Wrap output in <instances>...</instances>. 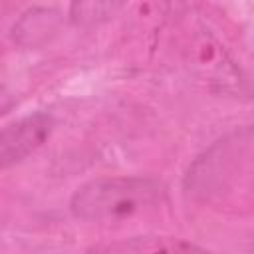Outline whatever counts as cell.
<instances>
[{
    "instance_id": "cell-3",
    "label": "cell",
    "mask_w": 254,
    "mask_h": 254,
    "mask_svg": "<svg viewBox=\"0 0 254 254\" xmlns=\"http://www.w3.org/2000/svg\"><path fill=\"white\" fill-rule=\"evenodd\" d=\"M54 117L46 111L30 113L0 127V171L22 163L36 153L54 131Z\"/></svg>"
},
{
    "instance_id": "cell-1",
    "label": "cell",
    "mask_w": 254,
    "mask_h": 254,
    "mask_svg": "<svg viewBox=\"0 0 254 254\" xmlns=\"http://www.w3.org/2000/svg\"><path fill=\"white\" fill-rule=\"evenodd\" d=\"M165 187L151 177H97L79 185L69 198L75 220L111 224L159 206Z\"/></svg>"
},
{
    "instance_id": "cell-5",
    "label": "cell",
    "mask_w": 254,
    "mask_h": 254,
    "mask_svg": "<svg viewBox=\"0 0 254 254\" xmlns=\"http://www.w3.org/2000/svg\"><path fill=\"white\" fill-rule=\"evenodd\" d=\"M125 6L127 0H71L67 20L75 28L89 30L113 20Z\"/></svg>"
},
{
    "instance_id": "cell-4",
    "label": "cell",
    "mask_w": 254,
    "mask_h": 254,
    "mask_svg": "<svg viewBox=\"0 0 254 254\" xmlns=\"http://www.w3.org/2000/svg\"><path fill=\"white\" fill-rule=\"evenodd\" d=\"M60 28V14L48 8H34L26 12L12 28V38L24 48H38L46 44Z\"/></svg>"
},
{
    "instance_id": "cell-7",
    "label": "cell",
    "mask_w": 254,
    "mask_h": 254,
    "mask_svg": "<svg viewBox=\"0 0 254 254\" xmlns=\"http://www.w3.org/2000/svg\"><path fill=\"white\" fill-rule=\"evenodd\" d=\"M16 103H18L16 95H14L8 87L0 85V117H4L8 111H12V107H14Z\"/></svg>"
},
{
    "instance_id": "cell-2",
    "label": "cell",
    "mask_w": 254,
    "mask_h": 254,
    "mask_svg": "<svg viewBox=\"0 0 254 254\" xmlns=\"http://www.w3.org/2000/svg\"><path fill=\"white\" fill-rule=\"evenodd\" d=\"M250 127L236 131L234 135L214 143L202 157L194 161V165L189 169L185 179V189L200 194L214 192V189H220L224 179H232L230 175L236 167V159L248 151L250 147Z\"/></svg>"
},
{
    "instance_id": "cell-6",
    "label": "cell",
    "mask_w": 254,
    "mask_h": 254,
    "mask_svg": "<svg viewBox=\"0 0 254 254\" xmlns=\"http://www.w3.org/2000/svg\"><path fill=\"white\" fill-rule=\"evenodd\" d=\"M95 250L103 252H185V250H202L200 246L181 240V238H149V236H135L125 238L113 244L97 246Z\"/></svg>"
}]
</instances>
